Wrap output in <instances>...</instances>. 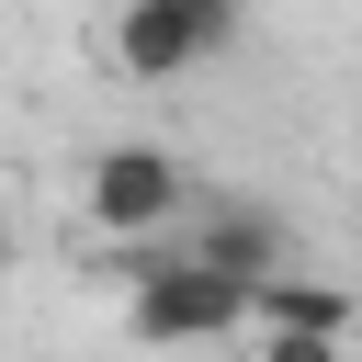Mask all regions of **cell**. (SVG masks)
<instances>
[{
  "label": "cell",
  "mask_w": 362,
  "mask_h": 362,
  "mask_svg": "<svg viewBox=\"0 0 362 362\" xmlns=\"http://www.w3.org/2000/svg\"><path fill=\"white\" fill-rule=\"evenodd\" d=\"M102 272H113V294H124V339H136V351H204V339H249V328H260V283L192 260L181 238L113 249Z\"/></svg>",
  "instance_id": "1"
},
{
  "label": "cell",
  "mask_w": 362,
  "mask_h": 362,
  "mask_svg": "<svg viewBox=\"0 0 362 362\" xmlns=\"http://www.w3.org/2000/svg\"><path fill=\"white\" fill-rule=\"evenodd\" d=\"M249 362H351V339H328V328H260Z\"/></svg>",
  "instance_id": "6"
},
{
  "label": "cell",
  "mask_w": 362,
  "mask_h": 362,
  "mask_svg": "<svg viewBox=\"0 0 362 362\" xmlns=\"http://www.w3.org/2000/svg\"><path fill=\"white\" fill-rule=\"evenodd\" d=\"M249 0H102V57L124 79H192L238 45Z\"/></svg>",
  "instance_id": "3"
},
{
  "label": "cell",
  "mask_w": 362,
  "mask_h": 362,
  "mask_svg": "<svg viewBox=\"0 0 362 362\" xmlns=\"http://www.w3.org/2000/svg\"><path fill=\"white\" fill-rule=\"evenodd\" d=\"M181 249H192V260H215V272H238V283H272V272H294V226H283L272 204H238V192H192V215H181Z\"/></svg>",
  "instance_id": "4"
},
{
  "label": "cell",
  "mask_w": 362,
  "mask_h": 362,
  "mask_svg": "<svg viewBox=\"0 0 362 362\" xmlns=\"http://www.w3.org/2000/svg\"><path fill=\"white\" fill-rule=\"evenodd\" d=\"M79 215H90L102 249H158V238H181V215H192V170H181L158 136H102V147L79 158Z\"/></svg>",
  "instance_id": "2"
},
{
  "label": "cell",
  "mask_w": 362,
  "mask_h": 362,
  "mask_svg": "<svg viewBox=\"0 0 362 362\" xmlns=\"http://www.w3.org/2000/svg\"><path fill=\"white\" fill-rule=\"evenodd\" d=\"M260 328H328V339H351L362 328V294L351 283H317V272H272L260 283ZM249 328V339H260Z\"/></svg>",
  "instance_id": "5"
}]
</instances>
